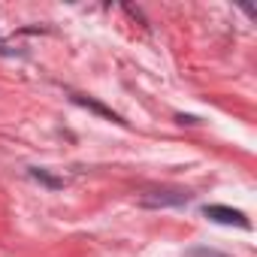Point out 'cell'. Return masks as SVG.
I'll use <instances>...</instances> for the list:
<instances>
[{
	"label": "cell",
	"instance_id": "obj_1",
	"mask_svg": "<svg viewBox=\"0 0 257 257\" xmlns=\"http://www.w3.org/2000/svg\"><path fill=\"white\" fill-rule=\"evenodd\" d=\"M191 203V191H149L140 197V206L146 209H176Z\"/></svg>",
	"mask_w": 257,
	"mask_h": 257
},
{
	"label": "cell",
	"instance_id": "obj_2",
	"mask_svg": "<svg viewBox=\"0 0 257 257\" xmlns=\"http://www.w3.org/2000/svg\"><path fill=\"white\" fill-rule=\"evenodd\" d=\"M203 215L215 224H224V227H239V230H251V221L245 218V212L239 209H230V206H221V203H212V206H203Z\"/></svg>",
	"mask_w": 257,
	"mask_h": 257
},
{
	"label": "cell",
	"instance_id": "obj_3",
	"mask_svg": "<svg viewBox=\"0 0 257 257\" xmlns=\"http://www.w3.org/2000/svg\"><path fill=\"white\" fill-rule=\"evenodd\" d=\"M70 100H73L76 106H85V109H91V112H97L100 118H106V121H112V124H121V127L127 124V121H124V118H121L118 112H112L109 106H103V103H97V100H94V97H88V94H76V91H73V94H70Z\"/></svg>",
	"mask_w": 257,
	"mask_h": 257
},
{
	"label": "cell",
	"instance_id": "obj_4",
	"mask_svg": "<svg viewBox=\"0 0 257 257\" xmlns=\"http://www.w3.org/2000/svg\"><path fill=\"white\" fill-rule=\"evenodd\" d=\"M28 176H31V179H37L40 185L52 188V191H61V188H64V182H61V179H55L52 173H46V170H40V167H31V170H28Z\"/></svg>",
	"mask_w": 257,
	"mask_h": 257
},
{
	"label": "cell",
	"instance_id": "obj_5",
	"mask_svg": "<svg viewBox=\"0 0 257 257\" xmlns=\"http://www.w3.org/2000/svg\"><path fill=\"white\" fill-rule=\"evenodd\" d=\"M188 257H227V254H218V251H206V248H194Z\"/></svg>",
	"mask_w": 257,
	"mask_h": 257
},
{
	"label": "cell",
	"instance_id": "obj_6",
	"mask_svg": "<svg viewBox=\"0 0 257 257\" xmlns=\"http://www.w3.org/2000/svg\"><path fill=\"white\" fill-rule=\"evenodd\" d=\"M179 121H182V124H197V118H194V115H179Z\"/></svg>",
	"mask_w": 257,
	"mask_h": 257
}]
</instances>
